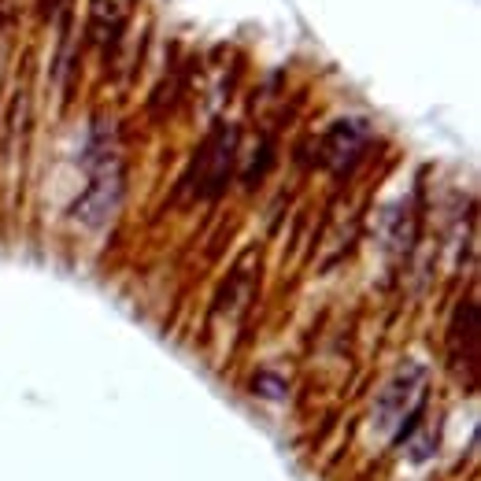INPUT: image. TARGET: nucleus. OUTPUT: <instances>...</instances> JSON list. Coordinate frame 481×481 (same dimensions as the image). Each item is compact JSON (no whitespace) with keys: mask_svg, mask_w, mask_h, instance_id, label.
I'll return each instance as SVG.
<instances>
[{"mask_svg":"<svg viewBox=\"0 0 481 481\" xmlns=\"http://www.w3.org/2000/svg\"><path fill=\"white\" fill-rule=\"evenodd\" d=\"M230 159H233V130L230 126H215V134L204 141L197 163H192V178H197V197H219L230 178Z\"/></svg>","mask_w":481,"mask_h":481,"instance_id":"1","label":"nucleus"},{"mask_svg":"<svg viewBox=\"0 0 481 481\" xmlns=\"http://www.w3.org/2000/svg\"><path fill=\"white\" fill-rule=\"evenodd\" d=\"M363 145H367L363 122H337L334 130H329V137H326V148H334V152H326V159L334 167H345L363 152Z\"/></svg>","mask_w":481,"mask_h":481,"instance_id":"2","label":"nucleus"}]
</instances>
